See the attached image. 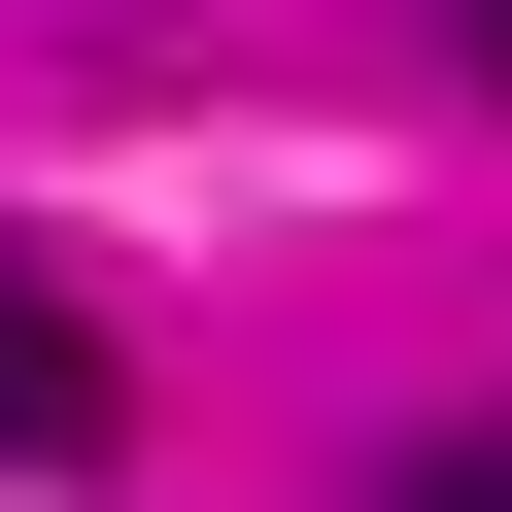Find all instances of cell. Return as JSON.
<instances>
[{
    "instance_id": "cell-1",
    "label": "cell",
    "mask_w": 512,
    "mask_h": 512,
    "mask_svg": "<svg viewBox=\"0 0 512 512\" xmlns=\"http://www.w3.org/2000/svg\"><path fill=\"white\" fill-rule=\"evenodd\" d=\"M137 444V376H103V308L69 274H0V478H103Z\"/></svg>"
},
{
    "instance_id": "cell-2",
    "label": "cell",
    "mask_w": 512,
    "mask_h": 512,
    "mask_svg": "<svg viewBox=\"0 0 512 512\" xmlns=\"http://www.w3.org/2000/svg\"><path fill=\"white\" fill-rule=\"evenodd\" d=\"M376 512H512V444H410V478H376Z\"/></svg>"
},
{
    "instance_id": "cell-3",
    "label": "cell",
    "mask_w": 512,
    "mask_h": 512,
    "mask_svg": "<svg viewBox=\"0 0 512 512\" xmlns=\"http://www.w3.org/2000/svg\"><path fill=\"white\" fill-rule=\"evenodd\" d=\"M478 69H512V0H478Z\"/></svg>"
}]
</instances>
